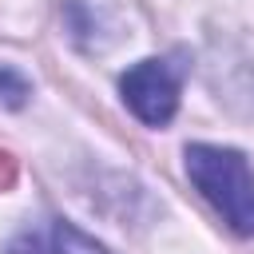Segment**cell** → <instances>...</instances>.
Here are the masks:
<instances>
[{"label":"cell","instance_id":"6da1fadb","mask_svg":"<svg viewBox=\"0 0 254 254\" xmlns=\"http://www.w3.org/2000/svg\"><path fill=\"white\" fill-rule=\"evenodd\" d=\"M187 175L198 187V194L222 214V222L250 238L254 234V167L234 147L214 143H190L187 147Z\"/></svg>","mask_w":254,"mask_h":254},{"label":"cell","instance_id":"7a4b0ae2","mask_svg":"<svg viewBox=\"0 0 254 254\" xmlns=\"http://www.w3.org/2000/svg\"><path fill=\"white\" fill-rule=\"evenodd\" d=\"M119 95L147 127H167L179 111V67L167 60H139L119 75Z\"/></svg>","mask_w":254,"mask_h":254},{"label":"cell","instance_id":"3957f363","mask_svg":"<svg viewBox=\"0 0 254 254\" xmlns=\"http://www.w3.org/2000/svg\"><path fill=\"white\" fill-rule=\"evenodd\" d=\"M52 254H107L91 234H83L71 222H56L52 226Z\"/></svg>","mask_w":254,"mask_h":254},{"label":"cell","instance_id":"277c9868","mask_svg":"<svg viewBox=\"0 0 254 254\" xmlns=\"http://www.w3.org/2000/svg\"><path fill=\"white\" fill-rule=\"evenodd\" d=\"M28 95H32V83H28V75L20 71V67H8V64H0V107H24L28 103Z\"/></svg>","mask_w":254,"mask_h":254},{"label":"cell","instance_id":"5b68a950","mask_svg":"<svg viewBox=\"0 0 254 254\" xmlns=\"http://www.w3.org/2000/svg\"><path fill=\"white\" fill-rule=\"evenodd\" d=\"M8 254H40V242H36V238L24 230V234H20V238L8 246Z\"/></svg>","mask_w":254,"mask_h":254}]
</instances>
